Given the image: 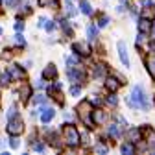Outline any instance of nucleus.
Returning a JSON list of instances; mask_svg holds the SVG:
<instances>
[{
    "instance_id": "obj_22",
    "label": "nucleus",
    "mask_w": 155,
    "mask_h": 155,
    "mask_svg": "<svg viewBox=\"0 0 155 155\" xmlns=\"http://www.w3.org/2000/svg\"><path fill=\"white\" fill-rule=\"evenodd\" d=\"M122 153L124 155H131V153H135L137 150H135V146H133V142H129V144H122Z\"/></svg>"
},
{
    "instance_id": "obj_14",
    "label": "nucleus",
    "mask_w": 155,
    "mask_h": 155,
    "mask_svg": "<svg viewBox=\"0 0 155 155\" xmlns=\"http://www.w3.org/2000/svg\"><path fill=\"white\" fill-rule=\"evenodd\" d=\"M54 116H55V111H54L52 107H43V109H41V120H43L45 124H48Z\"/></svg>"
},
{
    "instance_id": "obj_12",
    "label": "nucleus",
    "mask_w": 155,
    "mask_h": 155,
    "mask_svg": "<svg viewBox=\"0 0 155 155\" xmlns=\"http://www.w3.org/2000/svg\"><path fill=\"white\" fill-rule=\"evenodd\" d=\"M59 89H61V85H59V83H55L54 87H52V85L48 87V92H50V96H54V98L57 100V104H63V94H61Z\"/></svg>"
},
{
    "instance_id": "obj_33",
    "label": "nucleus",
    "mask_w": 155,
    "mask_h": 155,
    "mask_svg": "<svg viewBox=\"0 0 155 155\" xmlns=\"http://www.w3.org/2000/svg\"><path fill=\"white\" fill-rule=\"evenodd\" d=\"M15 41H17V43H18V45H22V46H24V45H26V41H24V37H22V35H21V33H17V35H15Z\"/></svg>"
},
{
    "instance_id": "obj_13",
    "label": "nucleus",
    "mask_w": 155,
    "mask_h": 155,
    "mask_svg": "<svg viewBox=\"0 0 155 155\" xmlns=\"http://www.w3.org/2000/svg\"><path fill=\"white\" fill-rule=\"evenodd\" d=\"M72 50H74L78 55H89V54H91V48H89L85 43H74V45H72Z\"/></svg>"
},
{
    "instance_id": "obj_18",
    "label": "nucleus",
    "mask_w": 155,
    "mask_h": 155,
    "mask_svg": "<svg viewBox=\"0 0 155 155\" xmlns=\"http://www.w3.org/2000/svg\"><path fill=\"white\" fill-rule=\"evenodd\" d=\"M107 133L111 135V137H114V139H118L120 135H122V131H120V124H111V126L107 127Z\"/></svg>"
},
{
    "instance_id": "obj_9",
    "label": "nucleus",
    "mask_w": 155,
    "mask_h": 155,
    "mask_svg": "<svg viewBox=\"0 0 155 155\" xmlns=\"http://www.w3.org/2000/svg\"><path fill=\"white\" fill-rule=\"evenodd\" d=\"M6 70L11 76V80H22V78H24V70L18 67V65H9Z\"/></svg>"
},
{
    "instance_id": "obj_39",
    "label": "nucleus",
    "mask_w": 155,
    "mask_h": 155,
    "mask_svg": "<svg viewBox=\"0 0 155 155\" xmlns=\"http://www.w3.org/2000/svg\"><path fill=\"white\" fill-rule=\"evenodd\" d=\"M118 124H120V127H126L127 126V120L124 118V116H118Z\"/></svg>"
},
{
    "instance_id": "obj_38",
    "label": "nucleus",
    "mask_w": 155,
    "mask_h": 155,
    "mask_svg": "<svg viewBox=\"0 0 155 155\" xmlns=\"http://www.w3.org/2000/svg\"><path fill=\"white\" fill-rule=\"evenodd\" d=\"M15 30H17V31H22V30H24V22H21V21L15 22Z\"/></svg>"
},
{
    "instance_id": "obj_36",
    "label": "nucleus",
    "mask_w": 155,
    "mask_h": 155,
    "mask_svg": "<svg viewBox=\"0 0 155 155\" xmlns=\"http://www.w3.org/2000/svg\"><path fill=\"white\" fill-rule=\"evenodd\" d=\"M15 114H17V107H15V105H11V107H9V111H8V118H13Z\"/></svg>"
},
{
    "instance_id": "obj_30",
    "label": "nucleus",
    "mask_w": 155,
    "mask_h": 155,
    "mask_svg": "<svg viewBox=\"0 0 155 155\" xmlns=\"http://www.w3.org/2000/svg\"><path fill=\"white\" fill-rule=\"evenodd\" d=\"M9 146H11L13 150H17V148H18V139H17V135H11V139H9Z\"/></svg>"
},
{
    "instance_id": "obj_23",
    "label": "nucleus",
    "mask_w": 155,
    "mask_h": 155,
    "mask_svg": "<svg viewBox=\"0 0 155 155\" xmlns=\"http://www.w3.org/2000/svg\"><path fill=\"white\" fill-rule=\"evenodd\" d=\"M80 8H81V13H83V15H91V13H92V8H91V4L87 2V0H81Z\"/></svg>"
},
{
    "instance_id": "obj_5",
    "label": "nucleus",
    "mask_w": 155,
    "mask_h": 155,
    "mask_svg": "<svg viewBox=\"0 0 155 155\" xmlns=\"http://www.w3.org/2000/svg\"><path fill=\"white\" fill-rule=\"evenodd\" d=\"M67 76H68V80H70L72 83H83V81H85V70H83V67H81V65L68 67Z\"/></svg>"
},
{
    "instance_id": "obj_7",
    "label": "nucleus",
    "mask_w": 155,
    "mask_h": 155,
    "mask_svg": "<svg viewBox=\"0 0 155 155\" xmlns=\"http://www.w3.org/2000/svg\"><path fill=\"white\" fill-rule=\"evenodd\" d=\"M92 122L94 126H102L107 122V113L104 109H92Z\"/></svg>"
},
{
    "instance_id": "obj_42",
    "label": "nucleus",
    "mask_w": 155,
    "mask_h": 155,
    "mask_svg": "<svg viewBox=\"0 0 155 155\" xmlns=\"http://www.w3.org/2000/svg\"><path fill=\"white\" fill-rule=\"evenodd\" d=\"M150 50L155 54V41H151V43H150Z\"/></svg>"
},
{
    "instance_id": "obj_11",
    "label": "nucleus",
    "mask_w": 155,
    "mask_h": 155,
    "mask_svg": "<svg viewBox=\"0 0 155 155\" xmlns=\"http://www.w3.org/2000/svg\"><path fill=\"white\" fill-rule=\"evenodd\" d=\"M140 137H142V129H140V127H131V129L127 131V140L133 142V144H137V142L140 140Z\"/></svg>"
},
{
    "instance_id": "obj_27",
    "label": "nucleus",
    "mask_w": 155,
    "mask_h": 155,
    "mask_svg": "<svg viewBox=\"0 0 155 155\" xmlns=\"http://www.w3.org/2000/svg\"><path fill=\"white\" fill-rule=\"evenodd\" d=\"M78 61H80V59H78V54H76V55H72V57H67V65H68V67L78 65Z\"/></svg>"
},
{
    "instance_id": "obj_10",
    "label": "nucleus",
    "mask_w": 155,
    "mask_h": 155,
    "mask_svg": "<svg viewBox=\"0 0 155 155\" xmlns=\"http://www.w3.org/2000/svg\"><path fill=\"white\" fill-rule=\"evenodd\" d=\"M120 85H122V81L118 80V78H105V89L109 92H116L120 89Z\"/></svg>"
},
{
    "instance_id": "obj_45",
    "label": "nucleus",
    "mask_w": 155,
    "mask_h": 155,
    "mask_svg": "<svg viewBox=\"0 0 155 155\" xmlns=\"http://www.w3.org/2000/svg\"><path fill=\"white\" fill-rule=\"evenodd\" d=\"M151 33L155 35V21H153V24H151Z\"/></svg>"
},
{
    "instance_id": "obj_17",
    "label": "nucleus",
    "mask_w": 155,
    "mask_h": 155,
    "mask_svg": "<svg viewBox=\"0 0 155 155\" xmlns=\"http://www.w3.org/2000/svg\"><path fill=\"white\" fill-rule=\"evenodd\" d=\"M55 76H57V68H55L54 65H48V67L45 68V72H43V78H45V80H54Z\"/></svg>"
},
{
    "instance_id": "obj_25",
    "label": "nucleus",
    "mask_w": 155,
    "mask_h": 155,
    "mask_svg": "<svg viewBox=\"0 0 155 155\" xmlns=\"http://www.w3.org/2000/svg\"><path fill=\"white\" fill-rule=\"evenodd\" d=\"M107 104L113 105V107H116V105H118V98H116L114 94H109V96H107Z\"/></svg>"
},
{
    "instance_id": "obj_40",
    "label": "nucleus",
    "mask_w": 155,
    "mask_h": 155,
    "mask_svg": "<svg viewBox=\"0 0 155 155\" xmlns=\"http://www.w3.org/2000/svg\"><path fill=\"white\" fill-rule=\"evenodd\" d=\"M45 24H46V18H45V17H41V18H39V22H37V26L45 28Z\"/></svg>"
},
{
    "instance_id": "obj_24",
    "label": "nucleus",
    "mask_w": 155,
    "mask_h": 155,
    "mask_svg": "<svg viewBox=\"0 0 155 155\" xmlns=\"http://www.w3.org/2000/svg\"><path fill=\"white\" fill-rule=\"evenodd\" d=\"M9 81H11V76L8 74V70H6V72H0V85L4 87V85H8Z\"/></svg>"
},
{
    "instance_id": "obj_3",
    "label": "nucleus",
    "mask_w": 155,
    "mask_h": 155,
    "mask_svg": "<svg viewBox=\"0 0 155 155\" xmlns=\"http://www.w3.org/2000/svg\"><path fill=\"white\" fill-rule=\"evenodd\" d=\"M63 139H65V142L68 144V146H72V148H76L78 144H80V131H78L72 124H67L65 127H63Z\"/></svg>"
},
{
    "instance_id": "obj_28",
    "label": "nucleus",
    "mask_w": 155,
    "mask_h": 155,
    "mask_svg": "<svg viewBox=\"0 0 155 155\" xmlns=\"http://www.w3.org/2000/svg\"><path fill=\"white\" fill-rule=\"evenodd\" d=\"M107 24H109V18H107L105 15H102V17L98 18V26H100V28H105Z\"/></svg>"
},
{
    "instance_id": "obj_26",
    "label": "nucleus",
    "mask_w": 155,
    "mask_h": 155,
    "mask_svg": "<svg viewBox=\"0 0 155 155\" xmlns=\"http://www.w3.org/2000/svg\"><path fill=\"white\" fill-rule=\"evenodd\" d=\"M46 102V96H43V94H37L35 98H33V104L35 105H41V104H45Z\"/></svg>"
},
{
    "instance_id": "obj_41",
    "label": "nucleus",
    "mask_w": 155,
    "mask_h": 155,
    "mask_svg": "<svg viewBox=\"0 0 155 155\" xmlns=\"http://www.w3.org/2000/svg\"><path fill=\"white\" fill-rule=\"evenodd\" d=\"M33 150H35V151H45V146H43V144H35Z\"/></svg>"
},
{
    "instance_id": "obj_20",
    "label": "nucleus",
    "mask_w": 155,
    "mask_h": 155,
    "mask_svg": "<svg viewBox=\"0 0 155 155\" xmlns=\"http://www.w3.org/2000/svg\"><path fill=\"white\" fill-rule=\"evenodd\" d=\"M39 6L41 8H59L57 0H39Z\"/></svg>"
},
{
    "instance_id": "obj_46",
    "label": "nucleus",
    "mask_w": 155,
    "mask_h": 155,
    "mask_svg": "<svg viewBox=\"0 0 155 155\" xmlns=\"http://www.w3.org/2000/svg\"><path fill=\"white\" fill-rule=\"evenodd\" d=\"M0 35H2V28H0Z\"/></svg>"
},
{
    "instance_id": "obj_8",
    "label": "nucleus",
    "mask_w": 155,
    "mask_h": 155,
    "mask_svg": "<svg viewBox=\"0 0 155 155\" xmlns=\"http://www.w3.org/2000/svg\"><path fill=\"white\" fill-rule=\"evenodd\" d=\"M142 135H144V142L148 144V148H155V131L148 126L142 129Z\"/></svg>"
},
{
    "instance_id": "obj_43",
    "label": "nucleus",
    "mask_w": 155,
    "mask_h": 155,
    "mask_svg": "<svg viewBox=\"0 0 155 155\" xmlns=\"http://www.w3.org/2000/svg\"><path fill=\"white\" fill-rule=\"evenodd\" d=\"M142 6H146V8L151 6V0H142Z\"/></svg>"
},
{
    "instance_id": "obj_44",
    "label": "nucleus",
    "mask_w": 155,
    "mask_h": 155,
    "mask_svg": "<svg viewBox=\"0 0 155 155\" xmlns=\"http://www.w3.org/2000/svg\"><path fill=\"white\" fill-rule=\"evenodd\" d=\"M35 85H37V89H43V87H45V83H43V81H37Z\"/></svg>"
},
{
    "instance_id": "obj_35",
    "label": "nucleus",
    "mask_w": 155,
    "mask_h": 155,
    "mask_svg": "<svg viewBox=\"0 0 155 155\" xmlns=\"http://www.w3.org/2000/svg\"><path fill=\"white\" fill-rule=\"evenodd\" d=\"M81 92V89L80 87H78V85H74V87H70V94L72 96H78V94H80Z\"/></svg>"
},
{
    "instance_id": "obj_15",
    "label": "nucleus",
    "mask_w": 155,
    "mask_h": 155,
    "mask_svg": "<svg viewBox=\"0 0 155 155\" xmlns=\"http://www.w3.org/2000/svg\"><path fill=\"white\" fill-rule=\"evenodd\" d=\"M139 31H140V33H146V35L151 31V21H150V18L142 17L140 21H139Z\"/></svg>"
},
{
    "instance_id": "obj_34",
    "label": "nucleus",
    "mask_w": 155,
    "mask_h": 155,
    "mask_svg": "<svg viewBox=\"0 0 155 155\" xmlns=\"http://www.w3.org/2000/svg\"><path fill=\"white\" fill-rule=\"evenodd\" d=\"M80 139H81V142L87 144V142H89V133H87V131H81V133H80Z\"/></svg>"
},
{
    "instance_id": "obj_1",
    "label": "nucleus",
    "mask_w": 155,
    "mask_h": 155,
    "mask_svg": "<svg viewBox=\"0 0 155 155\" xmlns=\"http://www.w3.org/2000/svg\"><path fill=\"white\" fill-rule=\"evenodd\" d=\"M127 105L133 109H142V111H150V102H148V96L144 92V89L140 85H135L131 91V98L127 100Z\"/></svg>"
},
{
    "instance_id": "obj_29",
    "label": "nucleus",
    "mask_w": 155,
    "mask_h": 155,
    "mask_svg": "<svg viewBox=\"0 0 155 155\" xmlns=\"http://www.w3.org/2000/svg\"><path fill=\"white\" fill-rule=\"evenodd\" d=\"M146 67H148V72L151 74V76H155V61H146Z\"/></svg>"
},
{
    "instance_id": "obj_2",
    "label": "nucleus",
    "mask_w": 155,
    "mask_h": 155,
    "mask_svg": "<svg viewBox=\"0 0 155 155\" xmlns=\"http://www.w3.org/2000/svg\"><path fill=\"white\" fill-rule=\"evenodd\" d=\"M78 116H80L81 122H83L89 129L94 127V122H92V104H91V102L83 100L80 105H78Z\"/></svg>"
},
{
    "instance_id": "obj_6",
    "label": "nucleus",
    "mask_w": 155,
    "mask_h": 155,
    "mask_svg": "<svg viewBox=\"0 0 155 155\" xmlns=\"http://www.w3.org/2000/svg\"><path fill=\"white\" fill-rule=\"evenodd\" d=\"M116 48H118V55H120V61L124 67H129V54H127V46L124 41H118V45H116Z\"/></svg>"
},
{
    "instance_id": "obj_31",
    "label": "nucleus",
    "mask_w": 155,
    "mask_h": 155,
    "mask_svg": "<svg viewBox=\"0 0 155 155\" xmlns=\"http://www.w3.org/2000/svg\"><path fill=\"white\" fill-rule=\"evenodd\" d=\"M67 13L72 17V15H76V9H74V6H72V0H68L67 2Z\"/></svg>"
},
{
    "instance_id": "obj_16",
    "label": "nucleus",
    "mask_w": 155,
    "mask_h": 155,
    "mask_svg": "<svg viewBox=\"0 0 155 155\" xmlns=\"http://www.w3.org/2000/svg\"><path fill=\"white\" fill-rule=\"evenodd\" d=\"M92 74H94V78H105V74H107V67H105L104 63L94 65V70H92Z\"/></svg>"
},
{
    "instance_id": "obj_21",
    "label": "nucleus",
    "mask_w": 155,
    "mask_h": 155,
    "mask_svg": "<svg viewBox=\"0 0 155 155\" xmlns=\"http://www.w3.org/2000/svg\"><path fill=\"white\" fill-rule=\"evenodd\" d=\"M87 35H89L91 41H96V37H98V28H96L94 24H91V26L87 28Z\"/></svg>"
},
{
    "instance_id": "obj_4",
    "label": "nucleus",
    "mask_w": 155,
    "mask_h": 155,
    "mask_svg": "<svg viewBox=\"0 0 155 155\" xmlns=\"http://www.w3.org/2000/svg\"><path fill=\"white\" fill-rule=\"evenodd\" d=\"M6 129H8L9 135H21V133L24 131V122H22V118H21L18 114H15L13 118H8Z\"/></svg>"
},
{
    "instance_id": "obj_32",
    "label": "nucleus",
    "mask_w": 155,
    "mask_h": 155,
    "mask_svg": "<svg viewBox=\"0 0 155 155\" xmlns=\"http://www.w3.org/2000/svg\"><path fill=\"white\" fill-rule=\"evenodd\" d=\"M45 28H46V31H54V30H55V22H54V21H50V22L46 21V24H45Z\"/></svg>"
},
{
    "instance_id": "obj_37",
    "label": "nucleus",
    "mask_w": 155,
    "mask_h": 155,
    "mask_svg": "<svg viewBox=\"0 0 155 155\" xmlns=\"http://www.w3.org/2000/svg\"><path fill=\"white\" fill-rule=\"evenodd\" d=\"M94 150H96V151H98V153H107V148H105L104 144H98V146H96Z\"/></svg>"
},
{
    "instance_id": "obj_19",
    "label": "nucleus",
    "mask_w": 155,
    "mask_h": 155,
    "mask_svg": "<svg viewBox=\"0 0 155 155\" xmlns=\"http://www.w3.org/2000/svg\"><path fill=\"white\" fill-rule=\"evenodd\" d=\"M30 96H31V87L24 83V85L21 87V98H22V102H26V100L30 98Z\"/></svg>"
}]
</instances>
